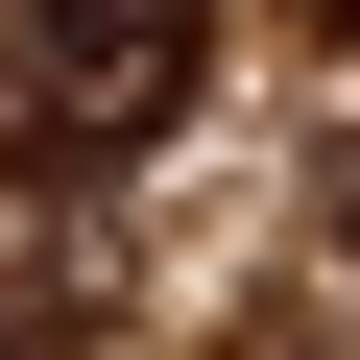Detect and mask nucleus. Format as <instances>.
<instances>
[{
    "mask_svg": "<svg viewBox=\"0 0 360 360\" xmlns=\"http://www.w3.org/2000/svg\"><path fill=\"white\" fill-rule=\"evenodd\" d=\"M193 72H217V0H0V168L96 193L193 120Z\"/></svg>",
    "mask_w": 360,
    "mask_h": 360,
    "instance_id": "1",
    "label": "nucleus"
},
{
    "mask_svg": "<svg viewBox=\"0 0 360 360\" xmlns=\"http://www.w3.org/2000/svg\"><path fill=\"white\" fill-rule=\"evenodd\" d=\"M0 360H96V264H25L0 288Z\"/></svg>",
    "mask_w": 360,
    "mask_h": 360,
    "instance_id": "2",
    "label": "nucleus"
},
{
    "mask_svg": "<svg viewBox=\"0 0 360 360\" xmlns=\"http://www.w3.org/2000/svg\"><path fill=\"white\" fill-rule=\"evenodd\" d=\"M288 25H312V49H360V0H288Z\"/></svg>",
    "mask_w": 360,
    "mask_h": 360,
    "instance_id": "3",
    "label": "nucleus"
}]
</instances>
